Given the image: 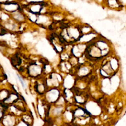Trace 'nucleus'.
<instances>
[{
	"mask_svg": "<svg viewBox=\"0 0 126 126\" xmlns=\"http://www.w3.org/2000/svg\"><path fill=\"white\" fill-rule=\"evenodd\" d=\"M46 97L50 103H56L60 97V91L57 88H52L46 92Z\"/></svg>",
	"mask_w": 126,
	"mask_h": 126,
	"instance_id": "1",
	"label": "nucleus"
},
{
	"mask_svg": "<svg viewBox=\"0 0 126 126\" xmlns=\"http://www.w3.org/2000/svg\"><path fill=\"white\" fill-rule=\"evenodd\" d=\"M86 48L87 46L84 45L83 43H79V44L73 46L71 48V54L76 58H80L84 54V53H85Z\"/></svg>",
	"mask_w": 126,
	"mask_h": 126,
	"instance_id": "2",
	"label": "nucleus"
},
{
	"mask_svg": "<svg viewBox=\"0 0 126 126\" xmlns=\"http://www.w3.org/2000/svg\"><path fill=\"white\" fill-rule=\"evenodd\" d=\"M2 6L5 10L10 12H15L19 9V5L15 2H6L2 4Z\"/></svg>",
	"mask_w": 126,
	"mask_h": 126,
	"instance_id": "3",
	"label": "nucleus"
},
{
	"mask_svg": "<svg viewBox=\"0 0 126 126\" xmlns=\"http://www.w3.org/2000/svg\"><path fill=\"white\" fill-rule=\"evenodd\" d=\"M28 73L32 77H37L42 73V68L38 65L33 64L28 68Z\"/></svg>",
	"mask_w": 126,
	"mask_h": 126,
	"instance_id": "4",
	"label": "nucleus"
},
{
	"mask_svg": "<svg viewBox=\"0 0 126 126\" xmlns=\"http://www.w3.org/2000/svg\"><path fill=\"white\" fill-rule=\"evenodd\" d=\"M89 68L85 65H80L79 66V67H77V70L76 71V74L77 76H79L80 77H83L87 76L89 74Z\"/></svg>",
	"mask_w": 126,
	"mask_h": 126,
	"instance_id": "5",
	"label": "nucleus"
},
{
	"mask_svg": "<svg viewBox=\"0 0 126 126\" xmlns=\"http://www.w3.org/2000/svg\"><path fill=\"white\" fill-rule=\"evenodd\" d=\"M2 123L4 126H15V117L10 115L5 116L2 119Z\"/></svg>",
	"mask_w": 126,
	"mask_h": 126,
	"instance_id": "6",
	"label": "nucleus"
},
{
	"mask_svg": "<svg viewBox=\"0 0 126 126\" xmlns=\"http://www.w3.org/2000/svg\"><path fill=\"white\" fill-rule=\"evenodd\" d=\"M64 120L67 122H72L74 119V111H70V110H67L66 109L64 111Z\"/></svg>",
	"mask_w": 126,
	"mask_h": 126,
	"instance_id": "7",
	"label": "nucleus"
},
{
	"mask_svg": "<svg viewBox=\"0 0 126 126\" xmlns=\"http://www.w3.org/2000/svg\"><path fill=\"white\" fill-rule=\"evenodd\" d=\"M46 87L47 86L46 84H36V90L39 94H43L46 91Z\"/></svg>",
	"mask_w": 126,
	"mask_h": 126,
	"instance_id": "8",
	"label": "nucleus"
},
{
	"mask_svg": "<svg viewBox=\"0 0 126 126\" xmlns=\"http://www.w3.org/2000/svg\"><path fill=\"white\" fill-rule=\"evenodd\" d=\"M9 92L6 90H2L1 91H0V101H2L3 102L5 101H6L8 97L9 96Z\"/></svg>",
	"mask_w": 126,
	"mask_h": 126,
	"instance_id": "9",
	"label": "nucleus"
},
{
	"mask_svg": "<svg viewBox=\"0 0 126 126\" xmlns=\"http://www.w3.org/2000/svg\"><path fill=\"white\" fill-rule=\"evenodd\" d=\"M5 104H0V120H1L4 115V108H5Z\"/></svg>",
	"mask_w": 126,
	"mask_h": 126,
	"instance_id": "10",
	"label": "nucleus"
},
{
	"mask_svg": "<svg viewBox=\"0 0 126 126\" xmlns=\"http://www.w3.org/2000/svg\"><path fill=\"white\" fill-rule=\"evenodd\" d=\"M15 126H29V124L26 123V122H24V121H20L19 123L16 124Z\"/></svg>",
	"mask_w": 126,
	"mask_h": 126,
	"instance_id": "11",
	"label": "nucleus"
},
{
	"mask_svg": "<svg viewBox=\"0 0 126 126\" xmlns=\"http://www.w3.org/2000/svg\"><path fill=\"white\" fill-rule=\"evenodd\" d=\"M19 81H20V83H21V84H22V86L23 87V88H25V83H24V81H23V80L21 78V77H19Z\"/></svg>",
	"mask_w": 126,
	"mask_h": 126,
	"instance_id": "12",
	"label": "nucleus"
}]
</instances>
